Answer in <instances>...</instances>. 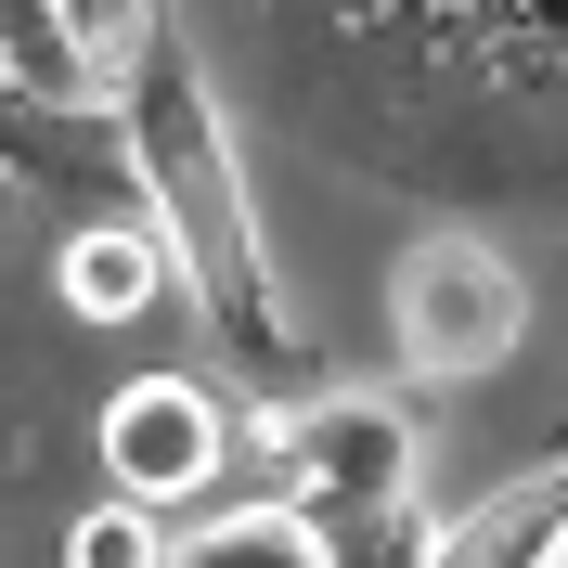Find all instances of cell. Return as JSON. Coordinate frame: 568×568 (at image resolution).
<instances>
[{"label": "cell", "instance_id": "cell-10", "mask_svg": "<svg viewBox=\"0 0 568 568\" xmlns=\"http://www.w3.org/2000/svg\"><path fill=\"white\" fill-rule=\"evenodd\" d=\"M65 568H169V542H155V504H91V517H78L65 530Z\"/></svg>", "mask_w": 568, "mask_h": 568}, {"label": "cell", "instance_id": "cell-6", "mask_svg": "<svg viewBox=\"0 0 568 568\" xmlns=\"http://www.w3.org/2000/svg\"><path fill=\"white\" fill-rule=\"evenodd\" d=\"M155 284H181L155 220H91V233H65V311L78 323H142Z\"/></svg>", "mask_w": 568, "mask_h": 568}, {"label": "cell", "instance_id": "cell-11", "mask_svg": "<svg viewBox=\"0 0 568 568\" xmlns=\"http://www.w3.org/2000/svg\"><path fill=\"white\" fill-rule=\"evenodd\" d=\"M542 568H568V530H556V556H542Z\"/></svg>", "mask_w": 568, "mask_h": 568}, {"label": "cell", "instance_id": "cell-3", "mask_svg": "<svg viewBox=\"0 0 568 568\" xmlns=\"http://www.w3.org/2000/svg\"><path fill=\"white\" fill-rule=\"evenodd\" d=\"M388 336H400V375L478 388V375H504L517 336H530V284H517L504 246H478V233H426L388 272Z\"/></svg>", "mask_w": 568, "mask_h": 568}, {"label": "cell", "instance_id": "cell-5", "mask_svg": "<svg viewBox=\"0 0 568 568\" xmlns=\"http://www.w3.org/2000/svg\"><path fill=\"white\" fill-rule=\"evenodd\" d=\"M556 530H568V453H542V465H517L504 491H478L453 530H426L414 568H542Z\"/></svg>", "mask_w": 568, "mask_h": 568}, {"label": "cell", "instance_id": "cell-4", "mask_svg": "<svg viewBox=\"0 0 568 568\" xmlns=\"http://www.w3.org/2000/svg\"><path fill=\"white\" fill-rule=\"evenodd\" d=\"M220 465H233V426H220V400L194 388V375H130V388L104 400V478L130 504L169 517V504L207 491Z\"/></svg>", "mask_w": 568, "mask_h": 568}, {"label": "cell", "instance_id": "cell-2", "mask_svg": "<svg viewBox=\"0 0 568 568\" xmlns=\"http://www.w3.org/2000/svg\"><path fill=\"white\" fill-rule=\"evenodd\" d=\"M272 453H284V517L323 542V568H414L426 556L439 517L414 504V426H400L375 388L311 400Z\"/></svg>", "mask_w": 568, "mask_h": 568}, {"label": "cell", "instance_id": "cell-7", "mask_svg": "<svg viewBox=\"0 0 568 568\" xmlns=\"http://www.w3.org/2000/svg\"><path fill=\"white\" fill-rule=\"evenodd\" d=\"M155 13H169V0H52V52H65L78 104H91V91H116V65L155 39Z\"/></svg>", "mask_w": 568, "mask_h": 568}, {"label": "cell", "instance_id": "cell-1", "mask_svg": "<svg viewBox=\"0 0 568 568\" xmlns=\"http://www.w3.org/2000/svg\"><path fill=\"white\" fill-rule=\"evenodd\" d=\"M116 169L142 181V207L169 233V272L194 284V311L220 323V349L297 375V336H284V297H272V246H258V194L233 169V130H220V104H207V78H194L169 13L116 65Z\"/></svg>", "mask_w": 568, "mask_h": 568}, {"label": "cell", "instance_id": "cell-8", "mask_svg": "<svg viewBox=\"0 0 568 568\" xmlns=\"http://www.w3.org/2000/svg\"><path fill=\"white\" fill-rule=\"evenodd\" d=\"M169 568H323V542L284 517V504H258V517H220V530H194Z\"/></svg>", "mask_w": 568, "mask_h": 568}, {"label": "cell", "instance_id": "cell-9", "mask_svg": "<svg viewBox=\"0 0 568 568\" xmlns=\"http://www.w3.org/2000/svg\"><path fill=\"white\" fill-rule=\"evenodd\" d=\"M0 91H39V104H78L65 52H52V0H0Z\"/></svg>", "mask_w": 568, "mask_h": 568}]
</instances>
